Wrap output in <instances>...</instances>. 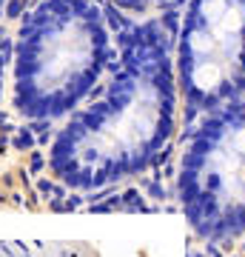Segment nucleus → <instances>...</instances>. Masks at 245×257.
Wrapping results in <instances>:
<instances>
[{"label": "nucleus", "mask_w": 245, "mask_h": 257, "mask_svg": "<svg viewBox=\"0 0 245 257\" xmlns=\"http://www.w3.org/2000/svg\"><path fill=\"white\" fill-rule=\"evenodd\" d=\"M171 128V86L154 32H137L100 100L74 114L57 138V172L97 186L143 169Z\"/></svg>", "instance_id": "1"}, {"label": "nucleus", "mask_w": 245, "mask_h": 257, "mask_svg": "<svg viewBox=\"0 0 245 257\" xmlns=\"http://www.w3.org/2000/svg\"><path fill=\"white\" fill-rule=\"evenodd\" d=\"M109 37L91 0H40L12 40L15 109L32 120L63 117L91 92Z\"/></svg>", "instance_id": "2"}, {"label": "nucleus", "mask_w": 245, "mask_h": 257, "mask_svg": "<svg viewBox=\"0 0 245 257\" xmlns=\"http://www.w3.org/2000/svg\"><path fill=\"white\" fill-rule=\"evenodd\" d=\"M180 200L205 240H234L245 231V117L222 114L191 138L182 157Z\"/></svg>", "instance_id": "3"}, {"label": "nucleus", "mask_w": 245, "mask_h": 257, "mask_svg": "<svg viewBox=\"0 0 245 257\" xmlns=\"http://www.w3.org/2000/svg\"><path fill=\"white\" fill-rule=\"evenodd\" d=\"M9 69H12V40L0 29V97H3V83H6V72Z\"/></svg>", "instance_id": "4"}, {"label": "nucleus", "mask_w": 245, "mask_h": 257, "mask_svg": "<svg viewBox=\"0 0 245 257\" xmlns=\"http://www.w3.org/2000/svg\"><path fill=\"white\" fill-rule=\"evenodd\" d=\"M6 3H9V0H0V9H3V6H6Z\"/></svg>", "instance_id": "5"}]
</instances>
